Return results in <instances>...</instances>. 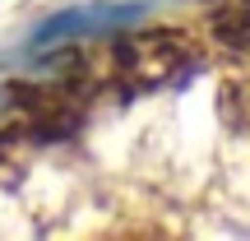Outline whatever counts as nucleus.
Wrapping results in <instances>:
<instances>
[{"mask_svg": "<svg viewBox=\"0 0 250 241\" xmlns=\"http://www.w3.org/2000/svg\"><path fill=\"white\" fill-rule=\"evenodd\" d=\"M144 19V5L134 0H88V5H70L46 14L28 33V51H51V46H70L79 37H102V33H125Z\"/></svg>", "mask_w": 250, "mask_h": 241, "instance_id": "f257e3e1", "label": "nucleus"}]
</instances>
